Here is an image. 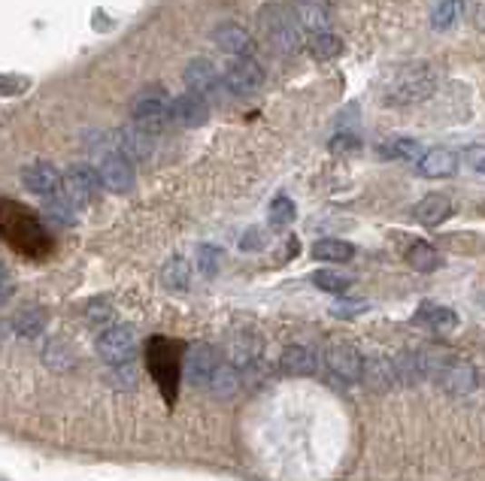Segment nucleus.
<instances>
[{"instance_id":"1","label":"nucleus","mask_w":485,"mask_h":481,"mask_svg":"<svg viewBox=\"0 0 485 481\" xmlns=\"http://www.w3.org/2000/svg\"><path fill=\"white\" fill-rule=\"evenodd\" d=\"M437 91V73L428 64H403L394 67L391 76L385 79V100L394 106H410L421 103Z\"/></svg>"},{"instance_id":"2","label":"nucleus","mask_w":485,"mask_h":481,"mask_svg":"<svg viewBox=\"0 0 485 481\" xmlns=\"http://www.w3.org/2000/svg\"><path fill=\"white\" fill-rule=\"evenodd\" d=\"M258 31H262L264 43L271 45L276 54H294L301 49V25L292 9L280 4H267L258 13Z\"/></svg>"},{"instance_id":"3","label":"nucleus","mask_w":485,"mask_h":481,"mask_svg":"<svg viewBox=\"0 0 485 481\" xmlns=\"http://www.w3.org/2000/svg\"><path fill=\"white\" fill-rule=\"evenodd\" d=\"M131 124L140 127V131L149 136L173 127V122H170V94L161 85L140 88L131 100Z\"/></svg>"},{"instance_id":"4","label":"nucleus","mask_w":485,"mask_h":481,"mask_svg":"<svg viewBox=\"0 0 485 481\" xmlns=\"http://www.w3.org/2000/svg\"><path fill=\"white\" fill-rule=\"evenodd\" d=\"M428 376L437 378L449 394L464 397L476 388V369L473 363L461 358H452L446 351H428Z\"/></svg>"},{"instance_id":"5","label":"nucleus","mask_w":485,"mask_h":481,"mask_svg":"<svg viewBox=\"0 0 485 481\" xmlns=\"http://www.w3.org/2000/svg\"><path fill=\"white\" fill-rule=\"evenodd\" d=\"M61 194H64L76 209L94 203L101 194V176L92 163H74L64 176H61Z\"/></svg>"},{"instance_id":"6","label":"nucleus","mask_w":485,"mask_h":481,"mask_svg":"<svg viewBox=\"0 0 485 481\" xmlns=\"http://www.w3.org/2000/svg\"><path fill=\"white\" fill-rule=\"evenodd\" d=\"M134 348H137V333H134L131 324H113L106 327L97 339V354L110 363V367H124L134 358Z\"/></svg>"},{"instance_id":"7","label":"nucleus","mask_w":485,"mask_h":481,"mask_svg":"<svg viewBox=\"0 0 485 481\" xmlns=\"http://www.w3.org/2000/svg\"><path fill=\"white\" fill-rule=\"evenodd\" d=\"M222 85L231 91V94L249 97L255 91H262L264 85V70L255 58H231V64L222 73Z\"/></svg>"},{"instance_id":"8","label":"nucleus","mask_w":485,"mask_h":481,"mask_svg":"<svg viewBox=\"0 0 485 481\" xmlns=\"http://www.w3.org/2000/svg\"><path fill=\"white\" fill-rule=\"evenodd\" d=\"M215 372H219V354H215L213 345H206V342L188 345V351H185V378H188V385H194V388L213 385Z\"/></svg>"},{"instance_id":"9","label":"nucleus","mask_w":485,"mask_h":481,"mask_svg":"<svg viewBox=\"0 0 485 481\" xmlns=\"http://www.w3.org/2000/svg\"><path fill=\"white\" fill-rule=\"evenodd\" d=\"M97 176H101V188L113 191V194H124V191H131L134 182H137V176H134V163L124 158V154H119V149L104 154L101 167H97Z\"/></svg>"},{"instance_id":"10","label":"nucleus","mask_w":485,"mask_h":481,"mask_svg":"<svg viewBox=\"0 0 485 481\" xmlns=\"http://www.w3.org/2000/svg\"><path fill=\"white\" fill-rule=\"evenodd\" d=\"M213 40H215V45H219L224 54H231V58H252V54H255L252 34H249L246 27L237 25V22H222V25H215Z\"/></svg>"},{"instance_id":"11","label":"nucleus","mask_w":485,"mask_h":481,"mask_svg":"<svg viewBox=\"0 0 485 481\" xmlns=\"http://www.w3.org/2000/svg\"><path fill=\"white\" fill-rule=\"evenodd\" d=\"M325 363H328L331 376H337L340 381H361L364 376V358L352 345H343V342L331 345L325 351Z\"/></svg>"},{"instance_id":"12","label":"nucleus","mask_w":485,"mask_h":481,"mask_svg":"<svg viewBox=\"0 0 485 481\" xmlns=\"http://www.w3.org/2000/svg\"><path fill=\"white\" fill-rule=\"evenodd\" d=\"M206 115H210L206 100L192 94V91H185V94H179V97H170V122L176 127H201L206 122Z\"/></svg>"},{"instance_id":"13","label":"nucleus","mask_w":485,"mask_h":481,"mask_svg":"<svg viewBox=\"0 0 485 481\" xmlns=\"http://www.w3.org/2000/svg\"><path fill=\"white\" fill-rule=\"evenodd\" d=\"M22 182L31 194L37 197H52L61 191V172L52 167L49 161H34L22 170Z\"/></svg>"},{"instance_id":"14","label":"nucleus","mask_w":485,"mask_h":481,"mask_svg":"<svg viewBox=\"0 0 485 481\" xmlns=\"http://www.w3.org/2000/svg\"><path fill=\"white\" fill-rule=\"evenodd\" d=\"M185 85H188V91H192V94L210 100V97L219 94L222 76H219V70H215L210 61L197 58V61H192L185 67Z\"/></svg>"},{"instance_id":"15","label":"nucleus","mask_w":485,"mask_h":481,"mask_svg":"<svg viewBox=\"0 0 485 481\" xmlns=\"http://www.w3.org/2000/svg\"><path fill=\"white\" fill-rule=\"evenodd\" d=\"M458 170V154L446 145H434V149L421 152L419 158V172L428 179H449Z\"/></svg>"},{"instance_id":"16","label":"nucleus","mask_w":485,"mask_h":481,"mask_svg":"<svg viewBox=\"0 0 485 481\" xmlns=\"http://www.w3.org/2000/svg\"><path fill=\"white\" fill-rule=\"evenodd\" d=\"M294 18L312 34L331 31V4L328 0H294Z\"/></svg>"},{"instance_id":"17","label":"nucleus","mask_w":485,"mask_h":481,"mask_svg":"<svg viewBox=\"0 0 485 481\" xmlns=\"http://www.w3.org/2000/svg\"><path fill=\"white\" fill-rule=\"evenodd\" d=\"M115 140V149H119V154H124L131 163L134 161H146L149 158V152H152V136L149 133H143L140 127H122L119 133L113 136Z\"/></svg>"},{"instance_id":"18","label":"nucleus","mask_w":485,"mask_h":481,"mask_svg":"<svg viewBox=\"0 0 485 481\" xmlns=\"http://www.w3.org/2000/svg\"><path fill=\"white\" fill-rule=\"evenodd\" d=\"M412 321L419 327H428V330H437V333H449L458 327V315L452 312L449 306H437V303H421L416 309V315H412Z\"/></svg>"},{"instance_id":"19","label":"nucleus","mask_w":485,"mask_h":481,"mask_svg":"<svg viewBox=\"0 0 485 481\" xmlns=\"http://www.w3.org/2000/svg\"><path fill=\"white\" fill-rule=\"evenodd\" d=\"M449 215H452V200H449L446 194H428L416 206V218L425 227H440Z\"/></svg>"},{"instance_id":"20","label":"nucleus","mask_w":485,"mask_h":481,"mask_svg":"<svg viewBox=\"0 0 485 481\" xmlns=\"http://www.w3.org/2000/svg\"><path fill=\"white\" fill-rule=\"evenodd\" d=\"M282 369L289 376H312L316 372V354L307 345H289L282 351Z\"/></svg>"},{"instance_id":"21","label":"nucleus","mask_w":485,"mask_h":481,"mask_svg":"<svg viewBox=\"0 0 485 481\" xmlns=\"http://www.w3.org/2000/svg\"><path fill=\"white\" fill-rule=\"evenodd\" d=\"M312 258L328 263H346L355 258V245L346 240H319L312 245Z\"/></svg>"},{"instance_id":"22","label":"nucleus","mask_w":485,"mask_h":481,"mask_svg":"<svg viewBox=\"0 0 485 481\" xmlns=\"http://www.w3.org/2000/svg\"><path fill=\"white\" fill-rule=\"evenodd\" d=\"M310 52L316 61H334L337 54H343V40H340L337 34L331 31H322V34H312L310 36Z\"/></svg>"},{"instance_id":"23","label":"nucleus","mask_w":485,"mask_h":481,"mask_svg":"<svg viewBox=\"0 0 485 481\" xmlns=\"http://www.w3.org/2000/svg\"><path fill=\"white\" fill-rule=\"evenodd\" d=\"M46 203H43V212H46V218L49 221H55V224H61V227H67V224H74L76 221V206L70 203V200L61 194H52V197H43Z\"/></svg>"},{"instance_id":"24","label":"nucleus","mask_w":485,"mask_h":481,"mask_svg":"<svg viewBox=\"0 0 485 481\" xmlns=\"http://www.w3.org/2000/svg\"><path fill=\"white\" fill-rule=\"evenodd\" d=\"M161 281L170 290H188V285H192V267H188V260L183 258L167 260L164 270H161Z\"/></svg>"},{"instance_id":"25","label":"nucleus","mask_w":485,"mask_h":481,"mask_svg":"<svg viewBox=\"0 0 485 481\" xmlns=\"http://www.w3.org/2000/svg\"><path fill=\"white\" fill-rule=\"evenodd\" d=\"M464 13V0H440V4L431 9V27L434 31H449Z\"/></svg>"},{"instance_id":"26","label":"nucleus","mask_w":485,"mask_h":481,"mask_svg":"<svg viewBox=\"0 0 485 481\" xmlns=\"http://www.w3.org/2000/svg\"><path fill=\"white\" fill-rule=\"evenodd\" d=\"M43 327H46V312L40 306H25L19 315H15V333L25 336V339H34Z\"/></svg>"},{"instance_id":"27","label":"nucleus","mask_w":485,"mask_h":481,"mask_svg":"<svg viewBox=\"0 0 485 481\" xmlns=\"http://www.w3.org/2000/svg\"><path fill=\"white\" fill-rule=\"evenodd\" d=\"M407 260H410V267H416L419 272H434L440 267V254L434 245H428V242H412L407 251Z\"/></svg>"},{"instance_id":"28","label":"nucleus","mask_w":485,"mask_h":481,"mask_svg":"<svg viewBox=\"0 0 485 481\" xmlns=\"http://www.w3.org/2000/svg\"><path fill=\"white\" fill-rule=\"evenodd\" d=\"M258 348H262V345H258V339L255 336H246V333H240L237 339L231 342V360L237 363V367H246V363H252L255 358H258Z\"/></svg>"},{"instance_id":"29","label":"nucleus","mask_w":485,"mask_h":481,"mask_svg":"<svg viewBox=\"0 0 485 481\" xmlns=\"http://www.w3.org/2000/svg\"><path fill=\"white\" fill-rule=\"evenodd\" d=\"M312 285L328 290V294H343V290L349 288V279L343 276V272H334V270H319L316 276H312Z\"/></svg>"},{"instance_id":"30","label":"nucleus","mask_w":485,"mask_h":481,"mask_svg":"<svg viewBox=\"0 0 485 481\" xmlns=\"http://www.w3.org/2000/svg\"><path fill=\"white\" fill-rule=\"evenodd\" d=\"M382 152L389 158H401V161H419L421 158V145L416 140H391L389 145H382Z\"/></svg>"},{"instance_id":"31","label":"nucleus","mask_w":485,"mask_h":481,"mask_svg":"<svg viewBox=\"0 0 485 481\" xmlns=\"http://www.w3.org/2000/svg\"><path fill=\"white\" fill-rule=\"evenodd\" d=\"M273 227H289L294 221V203L289 197H276L271 203V212H267Z\"/></svg>"},{"instance_id":"32","label":"nucleus","mask_w":485,"mask_h":481,"mask_svg":"<svg viewBox=\"0 0 485 481\" xmlns=\"http://www.w3.org/2000/svg\"><path fill=\"white\" fill-rule=\"evenodd\" d=\"M219 258H222L219 249H213V245H201V251H197V260H201V272H203V276H215V270H219Z\"/></svg>"},{"instance_id":"33","label":"nucleus","mask_w":485,"mask_h":481,"mask_svg":"<svg viewBox=\"0 0 485 481\" xmlns=\"http://www.w3.org/2000/svg\"><path fill=\"white\" fill-rule=\"evenodd\" d=\"M464 163H467V167H470L473 172L485 176V145H470V149L464 152Z\"/></svg>"},{"instance_id":"34","label":"nucleus","mask_w":485,"mask_h":481,"mask_svg":"<svg viewBox=\"0 0 485 481\" xmlns=\"http://www.w3.org/2000/svg\"><path fill=\"white\" fill-rule=\"evenodd\" d=\"M110 315H113V306L106 303V299H94V303H88V318H92V321H106Z\"/></svg>"},{"instance_id":"35","label":"nucleus","mask_w":485,"mask_h":481,"mask_svg":"<svg viewBox=\"0 0 485 481\" xmlns=\"http://www.w3.org/2000/svg\"><path fill=\"white\" fill-rule=\"evenodd\" d=\"M258 245H264L262 231H249V236H246V240H242V249L252 251V249H258Z\"/></svg>"},{"instance_id":"36","label":"nucleus","mask_w":485,"mask_h":481,"mask_svg":"<svg viewBox=\"0 0 485 481\" xmlns=\"http://www.w3.org/2000/svg\"><path fill=\"white\" fill-rule=\"evenodd\" d=\"M358 140H352V136H337V140H331V149L334 152H346V149H355Z\"/></svg>"},{"instance_id":"37","label":"nucleus","mask_w":485,"mask_h":481,"mask_svg":"<svg viewBox=\"0 0 485 481\" xmlns=\"http://www.w3.org/2000/svg\"><path fill=\"white\" fill-rule=\"evenodd\" d=\"M10 272H6V267H4V263H0V299H4L6 294H10Z\"/></svg>"}]
</instances>
